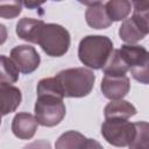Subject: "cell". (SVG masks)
Returning a JSON list of instances; mask_svg holds the SVG:
<instances>
[{
	"mask_svg": "<svg viewBox=\"0 0 149 149\" xmlns=\"http://www.w3.org/2000/svg\"><path fill=\"white\" fill-rule=\"evenodd\" d=\"M57 79L64 98H83L91 93L95 81V74L87 68H70L59 71Z\"/></svg>",
	"mask_w": 149,
	"mask_h": 149,
	"instance_id": "obj_1",
	"label": "cell"
},
{
	"mask_svg": "<svg viewBox=\"0 0 149 149\" xmlns=\"http://www.w3.org/2000/svg\"><path fill=\"white\" fill-rule=\"evenodd\" d=\"M113 42L102 35H87L79 42L78 57L87 68L100 70L113 51Z\"/></svg>",
	"mask_w": 149,
	"mask_h": 149,
	"instance_id": "obj_2",
	"label": "cell"
},
{
	"mask_svg": "<svg viewBox=\"0 0 149 149\" xmlns=\"http://www.w3.org/2000/svg\"><path fill=\"white\" fill-rule=\"evenodd\" d=\"M70 33L61 24L44 23L40 30L37 44L51 57L64 56L70 48Z\"/></svg>",
	"mask_w": 149,
	"mask_h": 149,
	"instance_id": "obj_3",
	"label": "cell"
},
{
	"mask_svg": "<svg viewBox=\"0 0 149 149\" xmlns=\"http://www.w3.org/2000/svg\"><path fill=\"white\" fill-rule=\"evenodd\" d=\"M66 107L63 98L51 94H38L35 102V118L43 127H55L64 119Z\"/></svg>",
	"mask_w": 149,
	"mask_h": 149,
	"instance_id": "obj_4",
	"label": "cell"
},
{
	"mask_svg": "<svg viewBox=\"0 0 149 149\" xmlns=\"http://www.w3.org/2000/svg\"><path fill=\"white\" fill-rule=\"evenodd\" d=\"M122 58L125 59L132 76L135 80L147 85L149 76V52L148 50L137 44H123L119 49Z\"/></svg>",
	"mask_w": 149,
	"mask_h": 149,
	"instance_id": "obj_5",
	"label": "cell"
},
{
	"mask_svg": "<svg viewBox=\"0 0 149 149\" xmlns=\"http://www.w3.org/2000/svg\"><path fill=\"white\" fill-rule=\"evenodd\" d=\"M101 135L112 146L128 147L135 136V125L128 119H106L101 125Z\"/></svg>",
	"mask_w": 149,
	"mask_h": 149,
	"instance_id": "obj_6",
	"label": "cell"
},
{
	"mask_svg": "<svg viewBox=\"0 0 149 149\" xmlns=\"http://www.w3.org/2000/svg\"><path fill=\"white\" fill-rule=\"evenodd\" d=\"M10 58L23 74L34 72L41 63V57L31 45H16L10 50Z\"/></svg>",
	"mask_w": 149,
	"mask_h": 149,
	"instance_id": "obj_7",
	"label": "cell"
},
{
	"mask_svg": "<svg viewBox=\"0 0 149 149\" xmlns=\"http://www.w3.org/2000/svg\"><path fill=\"white\" fill-rule=\"evenodd\" d=\"M100 88L102 94L109 100L122 99L128 94L130 90V81L126 74L122 76L105 74L101 80Z\"/></svg>",
	"mask_w": 149,
	"mask_h": 149,
	"instance_id": "obj_8",
	"label": "cell"
},
{
	"mask_svg": "<svg viewBox=\"0 0 149 149\" xmlns=\"http://www.w3.org/2000/svg\"><path fill=\"white\" fill-rule=\"evenodd\" d=\"M37 126L38 122L35 115L27 112H21L15 114V116L13 118L12 132L20 140H30L35 135Z\"/></svg>",
	"mask_w": 149,
	"mask_h": 149,
	"instance_id": "obj_9",
	"label": "cell"
},
{
	"mask_svg": "<svg viewBox=\"0 0 149 149\" xmlns=\"http://www.w3.org/2000/svg\"><path fill=\"white\" fill-rule=\"evenodd\" d=\"M22 100L20 88L7 83H0V115H7L16 111Z\"/></svg>",
	"mask_w": 149,
	"mask_h": 149,
	"instance_id": "obj_10",
	"label": "cell"
},
{
	"mask_svg": "<svg viewBox=\"0 0 149 149\" xmlns=\"http://www.w3.org/2000/svg\"><path fill=\"white\" fill-rule=\"evenodd\" d=\"M92 147L100 148L101 146L91 139H86L81 133L76 130H69L63 133L55 143V148L57 149H65V148L83 149V148H92Z\"/></svg>",
	"mask_w": 149,
	"mask_h": 149,
	"instance_id": "obj_11",
	"label": "cell"
},
{
	"mask_svg": "<svg viewBox=\"0 0 149 149\" xmlns=\"http://www.w3.org/2000/svg\"><path fill=\"white\" fill-rule=\"evenodd\" d=\"M148 33H149V28L143 27L133 17L122 20L121 27L119 28L120 38L128 44H134L143 40L148 35Z\"/></svg>",
	"mask_w": 149,
	"mask_h": 149,
	"instance_id": "obj_12",
	"label": "cell"
},
{
	"mask_svg": "<svg viewBox=\"0 0 149 149\" xmlns=\"http://www.w3.org/2000/svg\"><path fill=\"white\" fill-rule=\"evenodd\" d=\"M43 24H44L43 20L23 17V19L19 20V22L16 23V29H15L16 35L23 41L37 44L38 34H40V30Z\"/></svg>",
	"mask_w": 149,
	"mask_h": 149,
	"instance_id": "obj_13",
	"label": "cell"
},
{
	"mask_svg": "<svg viewBox=\"0 0 149 149\" xmlns=\"http://www.w3.org/2000/svg\"><path fill=\"white\" fill-rule=\"evenodd\" d=\"M136 114V108L127 100H111L104 109L105 119H129Z\"/></svg>",
	"mask_w": 149,
	"mask_h": 149,
	"instance_id": "obj_14",
	"label": "cell"
},
{
	"mask_svg": "<svg viewBox=\"0 0 149 149\" xmlns=\"http://www.w3.org/2000/svg\"><path fill=\"white\" fill-rule=\"evenodd\" d=\"M85 20L93 29H106L112 24V21L106 13L105 5L101 3L88 7L85 12Z\"/></svg>",
	"mask_w": 149,
	"mask_h": 149,
	"instance_id": "obj_15",
	"label": "cell"
},
{
	"mask_svg": "<svg viewBox=\"0 0 149 149\" xmlns=\"http://www.w3.org/2000/svg\"><path fill=\"white\" fill-rule=\"evenodd\" d=\"M106 13L111 21H122L127 19L132 10L130 0H108L105 5Z\"/></svg>",
	"mask_w": 149,
	"mask_h": 149,
	"instance_id": "obj_16",
	"label": "cell"
},
{
	"mask_svg": "<svg viewBox=\"0 0 149 149\" xmlns=\"http://www.w3.org/2000/svg\"><path fill=\"white\" fill-rule=\"evenodd\" d=\"M128 65L126 64L125 59L122 58L119 49H113L112 54L109 55L107 62L102 66V71L105 74L109 76H122L128 72Z\"/></svg>",
	"mask_w": 149,
	"mask_h": 149,
	"instance_id": "obj_17",
	"label": "cell"
},
{
	"mask_svg": "<svg viewBox=\"0 0 149 149\" xmlns=\"http://www.w3.org/2000/svg\"><path fill=\"white\" fill-rule=\"evenodd\" d=\"M19 69L12 61L5 55H0V83L14 84L19 80Z\"/></svg>",
	"mask_w": 149,
	"mask_h": 149,
	"instance_id": "obj_18",
	"label": "cell"
},
{
	"mask_svg": "<svg viewBox=\"0 0 149 149\" xmlns=\"http://www.w3.org/2000/svg\"><path fill=\"white\" fill-rule=\"evenodd\" d=\"M135 125V136L132 143L128 146L132 149L135 148H147L149 140V125L146 121L134 122Z\"/></svg>",
	"mask_w": 149,
	"mask_h": 149,
	"instance_id": "obj_19",
	"label": "cell"
},
{
	"mask_svg": "<svg viewBox=\"0 0 149 149\" xmlns=\"http://www.w3.org/2000/svg\"><path fill=\"white\" fill-rule=\"evenodd\" d=\"M36 91H37V95L38 94H51V95H56L59 98H64L62 88L55 77L41 79L37 84Z\"/></svg>",
	"mask_w": 149,
	"mask_h": 149,
	"instance_id": "obj_20",
	"label": "cell"
},
{
	"mask_svg": "<svg viewBox=\"0 0 149 149\" xmlns=\"http://www.w3.org/2000/svg\"><path fill=\"white\" fill-rule=\"evenodd\" d=\"M22 10L21 0H0V17L14 19L20 15Z\"/></svg>",
	"mask_w": 149,
	"mask_h": 149,
	"instance_id": "obj_21",
	"label": "cell"
},
{
	"mask_svg": "<svg viewBox=\"0 0 149 149\" xmlns=\"http://www.w3.org/2000/svg\"><path fill=\"white\" fill-rule=\"evenodd\" d=\"M134 7V14L149 15V0H130Z\"/></svg>",
	"mask_w": 149,
	"mask_h": 149,
	"instance_id": "obj_22",
	"label": "cell"
},
{
	"mask_svg": "<svg viewBox=\"0 0 149 149\" xmlns=\"http://www.w3.org/2000/svg\"><path fill=\"white\" fill-rule=\"evenodd\" d=\"M47 0H21L22 5L28 9H35L40 8Z\"/></svg>",
	"mask_w": 149,
	"mask_h": 149,
	"instance_id": "obj_23",
	"label": "cell"
},
{
	"mask_svg": "<svg viewBox=\"0 0 149 149\" xmlns=\"http://www.w3.org/2000/svg\"><path fill=\"white\" fill-rule=\"evenodd\" d=\"M7 37H8V30H7V28H6L5 24L0 23V45L3 44L7 41Z\"/></svg>",
	"mask_w": 149,
	"mask_h": 149,
	"instance_id": "obj_24",
	"label": "cell"
},
{
	"mask_svg": "<svg viewBox=\"0 0 149 149\" xmlns=\"http://www.w3.org/2000/svg\"><path fill=\"white\" fill-rule=\"evenodd\" d=\"M77 1H78L79 3H81V5H84V6H88V7H91V6L101 3L102 0H77Z\"/></svg>",
	"mask_w": 149,
	"mask_h": 149,
	"instance_id": "obj_25",
	"label": "cell"
},
{
	"mask_svg": "<svg viewBox=\"0 0 149 149\" xmlns=\"http://www.w3.org/2000/svg\"><path fill=\"white\" fill-rule=\"evenodd\" d=\"M52 1H62V0H52Z\"/></svg>",
	"mask_w": 149,
	"mask_h": 149,
	"instance_id": "obj_26",
	"label": "cell"
},
{
	"mask_svg": "<svg viewBox=\"0 0 149 149\" xmlns=\"http://www.w3.org/2000/svg\"><path fill=\"white\" fill-rule=\"evenodd\" d=\"M0 125H1V115H0Z\"/></svg>",
	"mask_w": 149,
	"mask_h": 149,
	"instance_id": "obj_27",
	"label": "cell"
}]
</instances>
